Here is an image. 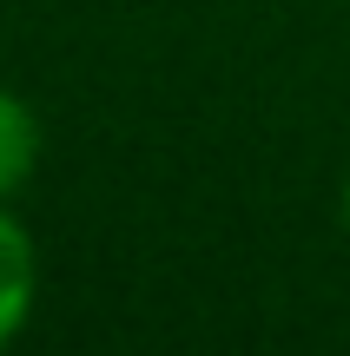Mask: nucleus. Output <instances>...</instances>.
<instances>
[{"instance_id":"f257e3e1","label":"nucleus","mask_w":350,"mask_h":356,"mask_svg":"<svg viewBox=\"0 0 350 356\" xmlns=\"http://www.w3.org/2000/svg\"><path fill=\"white\" fill-rule=\"evenodd\" d=\"M33 304H40V244L13 218V204H0V350L26 330Z\"/></svg>"},{"instance_id":"f03ea898","label":"nucleus","mask_w":350,"mask_h":356,"mask_svg":"<svg viewBox=\"0 0 350 356\" xmlns=\"http://www.w3.org/2000/svg\"><path fill=\"white\" fill-rule=\"evenodd\" d=\"M40 172V113L13 86H0V204Z\"/></svg>"},{"instance_id":"7ed1b4c3","label":"nucleus","mask_w":350,"mask_h":356,"mask_svg":"<svg viewBox=\"0 0 350 356\" xmlns=\"http://www.w3.org/2000/svg\"><path fill=\"white\" fill-rule=\"evenodd\" d=\"M337 211H344V231H350V178H344V204H337Z\"/></svg>"}]
</instances>
